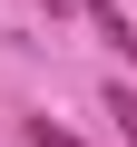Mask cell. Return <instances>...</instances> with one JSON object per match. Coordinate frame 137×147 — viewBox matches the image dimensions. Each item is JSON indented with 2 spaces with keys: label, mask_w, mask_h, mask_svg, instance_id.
<instances>
[{
  "label": "cell",
  "mask_w": 137,
  "mask_h": 147,
  "mask_svg": "<svg viewBox=\"0 0 137 147\" xmlns=\"http://www.w3.org/2000/svg\"><path fill=\"white\" fill-rule=\"evenodd\" d=\"M108 118L127 127V147H137V88H108Z\"/></svg>",
  "instance_id": "cell-2"
},
{
  "label": "cell",
  "mask_w": 137,
  "mask_h": 147,
  "mask_svg": "<svg viewBox=\"0 0 137 147\" xmlns=\"http://www.w3.org/2000/svg\"><path fill=\"white\" fill-rule=\"evenodd\" d=\"M79 10L108 30V49H137V30H127V10H118V0H79Z\"/></svg>",
  "instance_id": "cell-1"
},
{
  "label": "cell",
  "mask_w": 137,
  "mask_h": 147,
  "mask_svg": "<svg viewBox=\"0 0 137 147\" xmlns=\"http://www.w3.org/2000/svg\"><path fill=\"white\" fill-rule=\"evenodd\" d=\"M30 147H79L68 127H49V118H30Z\"/></svg>",
  "instance_id": "cell-3"
}]
</instances>
